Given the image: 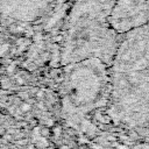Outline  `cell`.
<instances>
[{"mask_svg": "<svg viewBox=\"0 0 149 149\" xmlns=\"http://www.w3.org/2000/svg\"><path fill=\"white\" fill-rule=\"evenodd\" d=\"M80 19H86V17H81V16H80ZM87 19H90V20H92V16H88Z\"/></svg>", "mask_w": 149, "mask_h": 149, "instance_id": "3", "label": "cell"}, {"mask_svg": "<svg viewBox=\"0 0 149 149\" xmlns=\"http://www.w3.org/2000/svg\"><path fill=\"white\" fill-rule=\"evenodd\" d=\"M113 94L126 122L149 126V22L133 28L116 58Z\"/></svg>", "mask_w": 149, "mask_h": 149, "instance_id": "1", "label": "cell"}, {"mask_svg": "<svg viewBox=\"0 0 149 149\" xmlns=\"http://www.w3.org/2000/svg\"><path fill=\"white\" fill-rule=\"evenodd\" d=\"M106 65L95 57L71 64L62 87L63 111L70 120H78L104 106L109 93Z\"/></svg>", "mask_w": 149, "mask_h": 149, "instance_id": "2", "label": "cell"}]
</instances>
